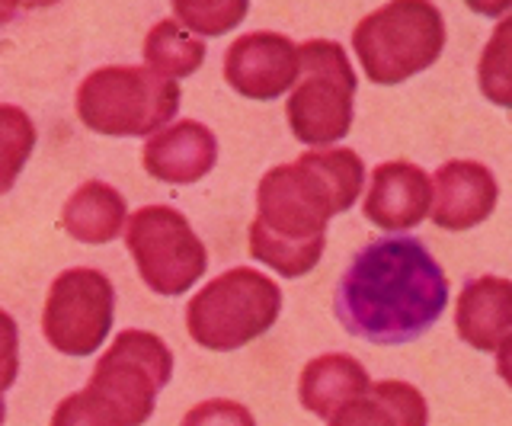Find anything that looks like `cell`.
Segmentation results:
<instances>
[{
	"label": "cell",
	"mask_w": 512,
	"mask_h": 426,
	"mask_svg": "<svg viewBox=\"0 0 512 426\" xmlns=\"http://www.w3.org/2000/svg\"><path fill=\"white\" fill-rule=\"evenodd\" d=\"M362 183L365 164L352 148L308 151L266 170L256 186L250 257L285 279L311 273L324 257L327 222L356 205Z\"/></svg>",
	"instance_id": "obj_1"
},
{
	"label": "cell",
	"mask_w": 512,
	"mask_h": 426,
	"mask_svg": "<svg viewBox=\"0 0 512 426\" xmlns=\"http://www.w3.org/2000/svg\"><path fill=\"white\" fill-rule=\"evenodd\" d=\"M448 305L445 270L426 244L391 234L365 244L336 282L333 308L352 337L397 346L423 337Z\"/></svg>",
	"instance_id": "obj_2"
},
{
	"label": "cell",
	"mask_w": 512,
	"mask_h": 426,
	"mask_svg": "<svg viewBox=\"0 0 512 426\" xmlns=\"http://www.w3.org/2000/svg\"><path fill=\"white\" fill-rule=\"evenodd\" d=\"M180 84L144 65H109L77 87V116L96 135L144 138L167 129L180 113Z\"/></svg>",
	"instance_id": "obj_3"
},
{
	"label": "cell",
	"mask_w": 512,
	"mask_h": 426,
	"mask_svg": "<svg viewBox=\"0 0 512 426\" xmlns=\"http://www.w3.org/2000/svg\"><path fill=\"white\" fill-rule=\"evenodd\" d=\"M352 49L368 81L391 87L436 65L445 49V20L426 0H394L359 20Z\"/></svg>",
	"instance_id": "obj_4"
},
{
	"label": "cell",
	"mask_w": 512,
	"mask_h": 426,
	"mask_svg": "<svg viewBox=\"0 0 512 426\" xmlns=\"http://www.w3.org/2000/svg\"><path fill=\"white\" fill-rule=\"evenodd\" d=\"M282 314V289L269 276L234 266L186 305V330L205 350L231 353L260 340Z\"/></svg>",
	"instance_id": "obj_5"
},
{
	"label": "cell",
	"mask_w": 512,
	"mask_h": 426,
	"mask_svg": "<svg viewBox=\"0 0 512 426\" xmlns=\"http://www.w3.org/2000/svg\"><path fill=\"white\" fill-rule=\"evenodd\" d=\"M301 74L285 116L301 145H333L352 129V100H356V71L340 42L311 39L298 45Z\"/></svg>",
	"instance_id": "obj_6"
},
{
	"label": "cell",
	"mask_w": 512,
	"mask_h": 426,
	"mask_svg": "<svg viewBox=\"0 0 512 426\" xmlns=\"http://www.w3.org/2000/svg\"><path fill=\"white\" fill-rule=\"evenodd\" d=\"M170 375L173 356L164 340L148 330H122L96 362L84 391L122 426H144Z\"/></svg>",
	"instance_id": "obj_7"
},
{
	"label": "cell",
	"mask_w": 512,
	"mask_h": 426,
	"mask_svg": "<svg viewBox=\"0 0 512 426\" xmlns=\"http://www.w3.org/2000/svg\"><path fill=\"white\" fill-rule=\"evenodd\" d=\"M125 247L132 254L144 286L157 295H183L208 270V250L183 212L170 205H144L125 228Z\"/></svg>",
	"instance_id": "obj_8"
},
{
	"label": "cell",
	"mask_w": 512,
	"mask_h": 426,
	"mask_svg": "<svg viewBox=\"0 0 512 426\" xmlns=\"http://www.w3.org/2000/svg\"><path fill=\"white\" fill-rule=\"evenodd\" d=\"M116 318V289L90 266L58 273L42 308V334L64 356H93L106 343Z\"/></svg>",
	"instance_id": "obj_9"
},
{
	"label": "cell",
	"mask_w": 512,
	"mask_h": 426,
	"mask_svg": "<svg viewBox=\"0 0 512 426\" xmlns=\"http://www.w3.org/2000/svg\"><path fill=\"white\" fill-rule=\"evenodd\" d=\"M301 74L298 45L282 33H247L224 55V81L247 100H276Z\"/></svg>",
	"instance_id": "obj_10"
},
{
	"label": "cell",
	"mask_w": 512,
	"mask_h": 426,
	"mask_svg": "<svg viewBox=\"0 0 512 426\" xmlns=\"http://www.w3.org/2000/svg\"><path fill=\"white\" fill-rule=\"evenodd\" d=\"M500 189L490 167L477 161H448L432 177V222L442 231H471L496 209Z\"/></svg>",
	"instance_id": "obj_11"
},
{
	"label": "cell",
	"mask_w": 512,
	"mask_h": 426,
	"mask_svg": "<svg viewBox=\"0 0 512 426\" xmlns=\"http://www.w3.org/2000/svg\"><path fill=\"white\" fill-rule=\"evenodd\" d=\"M141 164L160 183H196L208 177L218 164V138L208 125L196 119L170 122L167 129L148 138V145L141 151Z\"/></svg>",
	"instance_id": "obj_12"
},
{
	"label": "cell",
	"mask_w": 512,
	"mask_h": 426,
	"mask_svg": "<svg viewBox=\"0 0 512 426\" xmlns=\"http://www.w3.org/2000/svg\"><path fill=\"white\" fill-rule=\"evenodd\" d=\"M432 209V177L410 161L378 164L362 212L381 231H410Z\"/></svg>",
	"instance_id": "obj_13"
},
{
	"label": "cell",
	"mask_w": 512,
	"mask_h": 426,
	"mask_svg": "<svg viewBox=\"0 0 512 426\" xmlns=\"http://www.w3.org/2000/svg\"><path fill=\"white\" fill-rule=\"evenodd\" d=\"M458 337L474 350H496L512 334V282L503 276H477L458 295Z\"/></svg>",
	"instance_id": "obj_14"
},
{
	"label": "cell",
	"mask_w": 512,
	"mask_h": 426,
	"mask_svg": "<svg viewBox=\"0 0 512 426\" xmlns=\"http://www.w3.org/2000/svg\"><path fill=\"white\" fill-rule=\"evenodd\" d=\"M372 378H368L365 366L359 359H352L346 353H327L311 359L301 369L298 378V401L304 410H311L314 417L330 420L336 410L346 407L349 401H356L359 394L368 391Z\"/></svg>",
	"instance_id": "obj_15"
},
{
	"label": "cell",
	"mask_w": 512,
	"mask_h": 426,
	"mask_svg": "<svg viewBox=\"0 0 512 426\" xmlns=\"http://www.w3.org/2000/svg\"><path fill=\"white\" fill-rule=\"evenodd\" d=\"M125 196L103 180H87L68 196L61 225L80 244H109L125 231Z\"/></svg>",
	"instance_id": "obj_16"
},
{
	"label": "cell",
	"mask_w": 512,
	"mask_h": 426,
	"mask_svg": "<svg viewBox=\"0 0 512 426\" xmlns=\"http://www.w3.org/2000/svg\"><path fill=\"white\" fill-rule=\"evenodd\" d=\"M426 398L407 382H372L365 394L330 417V426H426Z\"/></svg>",
	"instance_id": "obj_17"
},
{
	"label": "cell",
	"mask_w": 512,
	"mask_h": 426,
	"mask_svg": "<svg viewBox=\"0 0 512 426\" xmlns=\"http://www.w3.org/2000/svg\"><path fill=\"white\" fill-rule=\"evenodd\" d=\"M205 42L199 36L186 33L176 20H160L144 36V61L148 71L167 81H180V77L196 74L205 65Z\"/></svg>",
	"instance_id": "obj_18"
},
{
	"label": "cell",
	"mask_w": 512,
	"mask_h": 426,
	"mask_svg": "<svg viewBox=\"0 0 512 426\" xmlns=\"http://www.w3.org/2000/svg\"><path fill=\"white\" fill-rule=\"evenodd\" d=\"M480 93L503 109H512V13L496 23L477 61Z\"/></svg>",
	"instance_id": "obj_19"
},
{
	"label": "cell",
	"mask_w": 512,
	"mask_h": 426,
	"mask_svg": "<svg viewBox=\"0 0 512 426\" xmlns=\"http://www.w3.org/2000/svg\"><path fill=\"white\" fill-rule=\"evenodd\" d=\"M32 148H36V125L20 106L0 103V196H7L23 173Z\"/></svg>",
	"instance_id": "obj_20"
},
{
	"label": "cell",
	"mask_w": 512,
	"mask_h": 426,
	"mask_svg": "<svg viewBox=\"0 0 512 426\" xmlns=\"http://www.w3.org/2000/svg\"><path fill=\"white\" fill-rule=\"evenodd\" d=\"M250 4L244 0H196V4H173V20L192 36H221L247 17Z\"/></svg>",
	"instance_id": "obj_21"
},
{
	"label": "cell",
	"mask_w": 512,
	"mask_h": 426,
	"mask_svg": "<svg viewBox=\"0 0 512 426\" xmlns=\"http://www.w3.org/2000/svg\"><path fill=\"white\" fill-rule=\"evenodd\" d=\"M180 426H256V420L244 404L228 398H212L189 407Z\"/></svg>",
	"instance_id": "obj_22"
},
{
	"label": "cell",
	"mask_w": 512,
	"mask_h": 426,
	"mask_svg": "<svg viewBox=\"0 0 512 426\" xmlns=\"http://www.w3.org/2000/svg\"><path fill=\"white\" fill-rule=\"evenodd\" d=\"M52 426H122V423L116 417H109L87 391H74L55 407Z\"/></svg>",
	"instance_id": "obj_23"
},
{
	"label": "cell",
	"mask_w": 512,
	"mask_h": 426,
	"mask_svg": "<svg viewBox=\"0 0 512 426\" xmlns=\"http://www.w3.org/2000/svg\"><path fill=\"white\" fill-rule=\"evenodd\" d=\"M20 375V330L16 321L0 308V391H7Z\"/></svg>",
	"instance_id": "obj_24"
},
{
	"label": "cell",
	"mask_w": 512,
	"mask_h": 426,
	"mask_svg": "<svg viewBox=\"0 0 512 426\" xmlns=\"http://www.w3.org/2000/svg\"><path fill=\"white\" fill-rule=\"evenodd\" d=\"M496 372H500V378L512 388V334L496 346Z\"/></svg>",
	"instance_id": "obj_25"
},
{
	"label": "cell",
	"mask_w": 512,
	"mask_h": 426,
	"mask_svg": "<svg viewBox=\"0 0 512 426\" xmlns=\"http://www.w3.org/2000/svg\"><path fill=\"white\" fill-rule=\"evenodd\" d=\"M4 417H7V404H4V391H0V426H4Z\"/></svg>",
	"instance_id": "obj_26"
},
{
	"label": "cell",
	"mask_w": 512,
	"mask_h": 426,
	"mask_svg": "<svg viewBox=\"0 0 512 426\" xmlns=\"http://www.w3.org/2000/svg\"><path fill=\"white\" fill-rule=\"evenodd\" d=\"M10 13H13L10 7H0V20H7V17H10Z\"/></svg>",
	"instance_id": "obj_27"
}]
</instances>
